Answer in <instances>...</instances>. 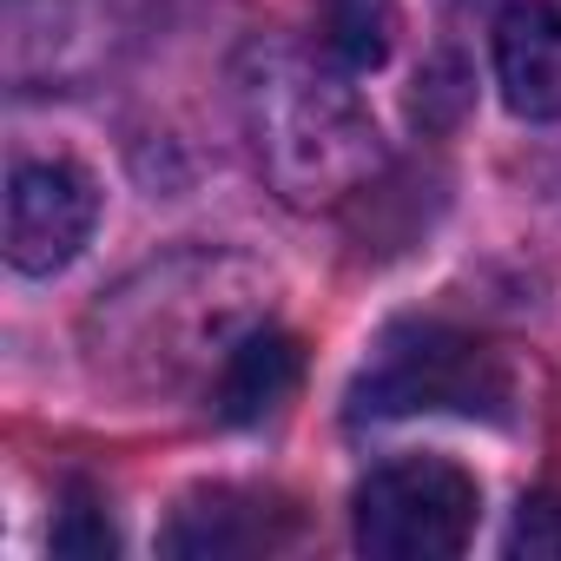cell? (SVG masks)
<instances>
[{
	"instance_id": "1",
	"label": "cell",
	"mask_w": 561,
	"mask_h": 561,
	"mask_svg": "<svg viewBox=\"0 0 561 561\" xmlns=\"http://www.w3.org/2000/svg\"><path fill=\"white\" fill-rule=\"evenodd\" d=\"M416 410L508 423V410H515V370H508L502 351H489L469 331L397 324V331L377 337L370 364L357 370L351 416H416Z\"/></svg>"
},
{
	"instance_id": "2",
	"label": "cell",
	"mask_w": 561,
	"mask_h": 561,
	"mask_svg": "<svg viewBox=\"0 0 561 561\" xmlns=\"http://www.w3.org/2000/svg\"><path fill=\"white\" fill-rule=\"evenodd\" d=\"M482 489L443 456H397L357 489V548L383 561H449L469 548Z\"/></svg>"
},
{
	"instance_id": "3",
	"label": "cell",
	"mask_w": 561,
	"mask_h": 561,
	"mask_svg": "<svg viewBox=\"0 0 561 561\" xmlns=\"http://www.w3.org/2000/svg\"><path fill=\"white\" fill-rule=\"evenodd\" d=\"M100 218V185L87 165L73 159H27L8 179V264L27 277H54L80 257V244L93 238Z\"/></svg>"
},
{
	"instance_id": "4",
	"label": "cell",
	"mask_w": 561,
	"mask_h": 561,
	"mask_svg": "<svg viewBox=\"0 0 561 561\" xmlns=\"http://www.w3.org/2000/svg\"><path fill=\"white\" fill-rule=\"evenodd\" d=\"M291 535L285 502H264L244 489H198L179 502V515L165 522L159 548L179 561H238V554H264Z\"/></svg>"
},
{
	"instance_id": "5",
	"label": "cell",
	"mask_w": 561,
	"mask_h": 561,
	"mask_svg": "<svg viewBox=\"0 0 561 561\" xmlns=\"http://www.w3.org/2000/svg\"><path fill=\"white\" fill-rule=\"evenodd\" d=\"M495 87L515 119H561V8L515 0L495 21Z\"/></svg>"
},
{
	"instance_id": "6",
	"label": "cell",
	"mask_w": 561,
	"mask_h": 561,
	"mask_svg": "<svg viewBox=\"0 0 561 561\" xmlns=\"http://www.w3.org/2000/svg\"><path fill=\"white\" fill-rule=\"evenodd\" d=\"M298 377H305L298 337H285V331H251L225 357V370L211 383V416L218 423H264L271 410H285V397L298 390Z\"/></svg>"
},
{
	"instance_id": "7",
	"label": "cell",
	"mask_w": 561,
	"mask_h": 561,
	"mask_svg": "<svg viewBox=\"0 0 561 561\" xmlns=\"http://www.w3.org/2000/svg\"><path fill=\"white\" fill-rule=\"evenodd\" d=\"M324 47L351 73H377L397 47V0H324Z\"/></svg>"
},
{
	"instance_id": "8",
	"label": "cell",
	"mask_w": 561,
	"mask_h": 561,
	"mask_svg": "<svg viewBox=\"0 0 561 561\" xmlns=\"http://www.w3.org/2000/svg\"><path fill=\"white\" fill-rule=\"evenodd\" d=\"M113 548H119V535H113L106 508H100L87 489H73V502H67L60 522H54V554H67V561H106Z\"/></svg>"
},
{
	"instance_id": "9",
	"label": "cell",
	"mask_w": 561,
	"mask_h": 561,
	"mask_svg": "<svg viewBox=\"0 0 561 561\" xmlns=\"http://www.w3.org/2000/svg\"><path fill=\"white\" fill-rule=\"evenodd\" d=\"M502 548L515 561H561V495H522Z\"/></svg>"
}]
</instances>
